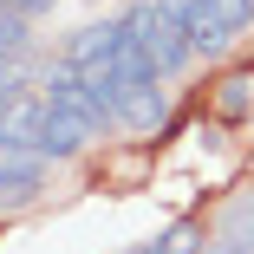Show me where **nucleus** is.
Masks as SVG:
<instances>
[{
  "label": "nucleus",
  "instance_id": "nucleus-1",
  "mask_svg": "<svg viewBox=\"0 0 254 254\" xmlns=\"http://www.w3.org/2000/svg\"><path fill=\"white\" fill-rule=\"evenodd\" d=\"M124 39H137L143 53H150L157 78H170V72H183V65L195 59V46H189L183 20H163L157 0H130V7H124Z\"/></svg>",
  "mask_w": 254,
  "mask_h": 254
},
{
  "label": "nucleus",
  "instance_id": "nucleus-2",
  "mask_svg": "<svg viewBox=\"0 0 254 254\" xmlns=\"http://www.w3.org/2000/svg\"><path fill=\"white\" fill-rule=\"evenodd\" d=\"M118 124H124V130H137V137H157V130L170 124V91H163V78L130 85V91L118 98Z\"/></svg>",
  "mask_w": 254,
  "mask_h": 254
},
{
  "label": "nucleus",
  "instance_id": "nucleus-3",
  "mask_svg": "<svg viewBox=\"0 0 254 254\" xmlns=\"http://www.w3.org/2000/svg\"><path fill=\"white\" fill-rule=\"evenodd\" d=\"M46 118H53L46 91H13L7 105H0V143H39L46 137Z\"/></svg>",
  "mask_w": 254,
  "mask_h": 254
},
{
  "label": "nucleus",
  "instance_id": "nucleus-4",
  "mask_svg": "<svg viewBox=\"0 0 254 254\" xmlns=\"http://www.w3.org/2000/svg\"><path fill=\"white\" fill-rule=\"evenodd\" d=\"M105 130L98 118H85V111H65V105H53V118H46V137H39V150L53 163H65V157H78V150Z\"/></svg>",
  "mask_w": 254,
  "mask_h": 254
},
{
  "label": "nucleus",
  "instance_id": "nucleus-5",
  "mask_svg": "<svg viewBox=\"0 0 254 254\" xmlns=\"http://www.w3.org/2000/svg\"><path fill=\"white\" fill-rule=\"evenodd\" d=\"M118 46H124V13L118 20H91V26H78L72 39H65V65H98V59H111L118 53Z\"/></svg>",
  "mask_w": 254,
  "mask_h": 254
},
{
  "label": "nucleus",
  "instance_id": "nucleus-6",
  "mask_svg": "<svg viewBox=\"0 0 254 254\" xmlns=\"http://www.w3.org/2000/svg\"><path fill=\"white\" fill-rule=\"evenodd\" d=\"M46 150L39 143H0V183H39L46 176Z\"/></svg>",
  "mask_w": 254,
  "mask_h": 254
},
{
  "label": "nucleus",
  "instance_id": "nucleus-7",
  "mask_svg": "<svg viewBox=\"0 0 254 254\" xmlns=\"http://www.w3.org/2000/svg\"><path fill=\"white\" fill-rule=\"evenodd\" d=\"M183 33H189V46H195V53H222V46L235 39L209 7H202V0H195V7H189V20H183Z\"/></svg>",
  "mask_w": 254,
  "mask_h": 254
},
{
  "label": "nucleus",
  "instance_id": "nucleus-8",
  "mask_svg": "<svg viewBox=\"0 0 254 254\" xmlns=\"http://www.w3.org/2000/svg\"><path fill=\"white\" fill-rule=\"evenodd\" d=\"M33 46V20L13 7V0H0V59H20Z\"/></svg>",
  "mask_w": 254,
  "mask_h": 254
},
{
  "label": "nucleus",
  "instance_id": "nucleus-9",
  "mask_svg": "<svg viewBox=\"0 0 254 254\" xmlns=\"http://www.w3.org/2000/svg\"><path fill=\"white\" fill-rule=\"evenodd\" d=\"M248 105H254V78H248V72L222 78V91H215V111H222V118H241Z\"/></svg>",
  "mask_w": 254,
  "mask_h": 254
},
{
  "label": "nucleus",
  "instance_id": "nucleus-10",
  "mask_svg": "<svg viewBox=\"0 0 254 254\" xmlns=\"http://www.w3.org/2000/svg\"><path fill=\"white\" fill-rule=\"evenodd\" d=\"M202 7H209L228 33H248V26H254V0H202Z\"/></svg>",
  "mask_w": 254,
  "mask_h": 254
},
{
  "label": "nucleus",
  "instance_id": "nucleus-11",
  "mask_svg": "<svg viewBox=\"0 0 254 254\" xmlns=\"http://www.w3.org/2000/svg\"><path fill=\"white\" fill-rule=\"evenodd\" d=\"M163 248H170V254H202V228H195V222H176V228L163 235Z\"/></svg>",
  "mask_w": 254,
  "mask_h": 254
},
{
  "label": "nucleus",
  "instance_id": "nucleus-12",
  "mask_svg": "<svg viewBox=\"0 0 254 254\" xmlns=\"http://www.w3.org/2000/svg\"><path fill=\"white\" fill-rule=\"evenodd\" d=\"M13 91H26V85L13 78V59H0V105H7V98H13Z\"/></svg>",
  "mask_w": 254,
  "mask_h": 254
},
{
  "label": "nucleus",
  "instance_id": "nucleus-13",
  "mask_svg": "<svg viewBox=\"0 0 254 254\" xmlns=\"http://www.w3.org/2000/svg\"><path fill=\"white\" fill-rule=\"evenodd\" d=\"M13 7H20L26 20H39V13H53V7H59V0H13Z\"/></svg>",
  "mask_w": 254,
  "mask_h": 254
},
{
  "label": "nucleus",
  "instance_id": "nucleus-14",
  "mask_svg": "<svg viewBox=\"0 0 254 254\" xmlns=\"http://www.w3.org/2000/svg\"><path fill=\"white\" fill-rule=\"evenodd\" d=\"M157 7H163V20H189V7H195V0H157Z\"/></svg>",
  "mask_w": 254,
  "mask_h": 254
},
{
  "label": "nucleus",
  "instance_id": "nucleus-15",
  "mask_svg": "<svg viewBox=\"0 0 254 254\" xmlns=\"http://www.w3.org/2000/svg\"><path fill=\"white\" fill-rule=\"evenodd\" d=\"M130 254H170V248H163V241H143V248H130Z\"/></svg>",
  "mask_w": 254,
  "mask_h": 254
}]
</instances>
